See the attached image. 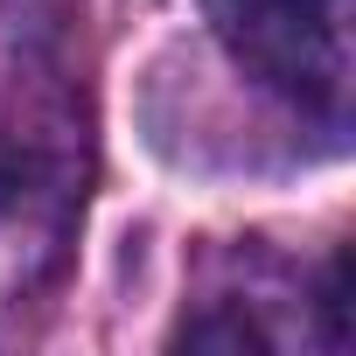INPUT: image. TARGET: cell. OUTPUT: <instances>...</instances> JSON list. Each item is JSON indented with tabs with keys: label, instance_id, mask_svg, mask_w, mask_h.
I'll return each instance as SVG.
<instances>
[{
	"label": "cell",
	"instance_id": "6da1fadb",
	"mask_svg": "<svg viewBox=\"0 0 356 356\" xmlns=\"http://www.w3.org/2000/svg\"><path fill=\"white\" fill-rule=\"evenodd\" d=\"M224 56L300 112L342 119L349 105V0H203Z\"/></svg>",
	"mask_w": 356,
	"mask_h": 356
}]
</instances>
